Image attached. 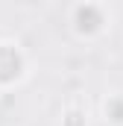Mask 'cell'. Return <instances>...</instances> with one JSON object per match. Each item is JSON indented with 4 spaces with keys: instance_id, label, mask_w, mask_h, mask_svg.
Listing matches in <instances>:
<instances>
[{
    "instance_id": "obj_1",
    "label": "cell",
    "mask_w": 123,
    "mask_h": 126,
    "mask_svg": "<svg viewBox=\"0 0 123 126\" xmlns=\"http://www.w3.org/2000/svg\"><path fill=\"white\" fill-rule=\"evenodd\" d=\"M70 15H73V30L82 38H91L106 30V9L97 3H79L70 9Z\"/></svg>"
},
{
    "instance_id": "obj_2",
    "label": "cell",
    "mask_w": 123,
    "mask_h": 126,
    "mask_svg": "<svg viewBox=\"0 0 123 126\" xmlns=\"http://www.w3.org/2000/svg\"><path fill=\"white\" fill-rule=\"evenodd\" d=\"M24 76V53L12 41H0V85H12Z\"/></svg>"
},
{
    "instance_id": "obj_3",
    "label": "cell",
    "mask_w": 123,
    "mask_h": 126,
    "mask_svg": "<svg viewBox=\"0 0 123 126\" xmlns=\"http://www.w3.org/2000/svg\"><path fill=\"white\" fill-rule=\"evenodd\" d=\"M103 114L106 120L114 126H123V94H108L103 103Z\"/></svg>"
}]
</instances>
